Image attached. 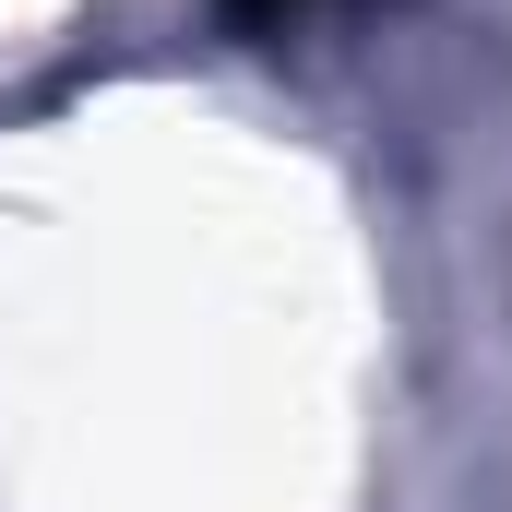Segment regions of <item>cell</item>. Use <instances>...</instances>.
I'll use <instances>...</instances> for the list:
<instances>
[{
  "label": "cell",
  "mask_w": 512,
  "mask_h": 512,
  "mask_svg": "<svg viewBox=\"0 0 512 512\" xmlns=\"http://www.w3.org/2000/svg\"><path fill=\"white\" fill-rule=\"evenodd\" d=\"M227 12H239V24H286L298 0H227Z\"/></svg>",
  "instance_id": "1"
}]
</instances>
